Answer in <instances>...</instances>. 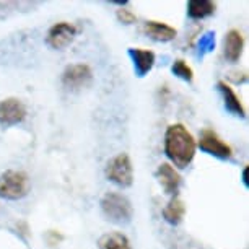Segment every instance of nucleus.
<instances>
[{
	"label": "nucleus",
	"mask_w": 249,
	"mask_h": 249,
	"mask_svg": "<svg viewBox=\"0 0 249 249\" xmlns=\"http://www.w3.org/2000/svg\"><path fill=\"white\" fill-rule=\"evenodd\" d=\"M158 182L161 184V187L164 189V192L170 196H176L178 191H179V186H181V176L179 173L175 170V166H171L170 163H161L158 166L157 173Z\"/></svg>",
	"instance_id": "9"
},
{
	"label": "nucleus",
	"mask_w": 249,
	"mask_h": 249,
	"mask_svg": "<svg viewBox=\"0 0 249 249\" xmlns=\"http://www.w3.org/2000/svg\"><path fill=\"white\" fill-rule=\"evenodd\" d=\"M197 145H199V148L202 152L212 155V157L220 158V160H228V158H231V155H233L231 147L212 129H202L199 143Z\"/></svg>",
	"instance_id": "5"
},
{
	"label": "nucleus",
	"mask_w": 249,
	"mask_h": 249,
	"mask_svg": "<svg viewBox=\"0 0 249 249\" xmlns=\"http://www.w3.org/2000/svg\"><path fill=\"white\" fill-rule=\"evenodd\" d=\"M26 106L18 98H5L0 101V124L15 125L25 121Z\"/></svg>",
	"instance_id": "7"
},
{
	"label": "nucleus",
	"mask_w": 249,
	"mask_h": 249,
	"mask_svg": "<svg viewBox=\"0 0 249 249\" xmlns=\"http://www.w3.org/2000/svg\"><path fill=\"white\" fill-rule=\"evenodd\" d=\"M244 48V37L238 30H230L225 36V44H223V54L227 60L230 62H238L239 57L243 54Z\"/></svg>",
	"instance_id": "11"
},
{
	"label": "nucleus",
	"mask_w": 249,
	"mask_h": 249,
	"mask_svg": "<svg viewBox=\"0 0 249 249\" xmlns=\"http://www.w3.org/2000/svg\"><path fill=\"white\" fill-rule=\"evenodd\" d=\"M93 70L87 64H72L62 73V85L69 90H80L91 83Z\"/></svg>",
	"instance_id": "6"
},
{
	"label": "nucleus",
	"mask_w": 249,
	"mask_h": 249,
	"mask_svg": "<svg viewBox=\"0 0 249 249\" xmlns=\"http://www.w3.org/2000/svg\"><path fill=\"white\" fill-rule=\"evenodd\" d=\"M243 182H244V186L248 187V166H244V170H243Z\"/></svg>",
	"instance_id": "21"
},
{
	"label": "nucleus",
	"mask_w": 249,
	"mask_h": 249,
	"mask_svg": "<svg viewBox=\"0 0 249 249\" xmlns=\"http://www.w3.org/2000/svg\"><path fill=\"white\" fill-rule=\"evenodd\" d=\"M171 70H173V73H175L178 78L184 80V82H192V78H194V70H192L191 65L187 64L186 60H182V59L175 60Z\"/></svg>",
	"instance_id": "17"
},
{
	"label": "nucleus",
	"mask_w": 249,
	"mask_h": 249,
	"mask_svg": "<svg viewBox=\"0 0 249 249\" xmlns=\"http://www.w3.org/2000/svg\"><path fill=\"white\" fill-rule=\"evenodd\" d=\"M116 17H117V20L121 23H124V25H132V23H135V20H137L135 13L125 7H121L119 10L116 12Z\"/></svg>",
	"instance_id": "19"
},
{
	"label": "nucleus",
	"mask_w": 249,
	"mask_h": 249,
	"mask_svg": "<svg viewBox=\"0 0 249 249\" xmlns=\"http://www.w3.org/2000/svg\"><path fill=\"white\" fill-rule=\"evenodd\" d=\"M127 55L130 57L134 64V70L137 73V77H145L155 65V53L148 49H139V48H130L127 51Z\"/></svg>",
	"instance_id": "10"
},
{
	"label": "nucleus",
	"mask_w": 249,
	"mask_h": 249,
	"mask_svg": "<svg viewBox=\"0 0 249 249\" xmlns=\"http://www.w3.org/2000/svg\"><path fill=\"white\" fill-rule=\"evenodd\" d=\"M101 210L111 222L116 223H127L134 213L130 200L119 192H107L103 196Z\"/></svg>",
	"instance_id": "3"
},
{
	"label": "nucleus",
	"mask_w": 249,
	"mask_h": 249,
	"mask_svg": "<svg viewBox=\"0 0 249 249\" xmlns=\"http://www.w3.org/2000/svg\"><path fill=\"white\" fill-rule=\"evenodd\" d=\"M98 246H100V249H132L129 238L119 231L103 234L100 241H98Z\"/></svg>",
	"instance_id": "16"
},
{
	"label": "nucleus",
	"mask_w": 249,
	"mask_h": 249,
	"mask_svg": "<svg viewBox=\"0 0 249 249\" xmlns=\"http://www.w3.org/2000/svg\"><path fill=\"white\" fill-rule=\"evenodd\" d=\"M215 10H217V3L212 0H191L187 3V15L192 20H204L213 15Z\"/></svg>",
	"instance_id": "15"
},
{
	"label": "nucleus",
	"mask_w": 249,
	"mask_h": 249,
	"mask_svg": "<svg viewBox=\"0 0 249 249\" xmlns=\"http://www.w3.org/2000/svg\"><path fill=\"white\" fill-rule=\"evenodd\" d=\"M143 31L147 33V36H150L155 41H161V43H168V41H173L178 36L176 28H173L170 25L163 21H155L150 20L145 23Z\"/></svg>",
	"instance_id": "13"
},
{
	"label": "nucleus",
	"mask_w": 249,
	"mask_h": 249,
	"mask_svg": "<svg viewBox=\"0 0 249 249\" xmlns=\"http://www.w3.org/2000/svg\"><path fill=\"white\" fill-rule=\"evenodd\" d=\"M44 238H46V241H48L49 246H55V244H59L60 241H64V234H60L59 231H55V230H49V231H46Z\"/></svg>",
	"instance_id": "20"
},
{
	"label": "nucleus",
	"mask_w": 249,
	"mask_h": 249,
	"mask_svg": "<svg viewBox=\"0 0 249 249\" xmlns=\"http://www.w3.org/2000/svg\"><path fill=\"white\" fill-rule=\"evenodd\" d=\"M186 215V204L178 196H173L163 209V218L170 225H179Z\"/></svg>",
	"instance_id": "14"
},
{
	"label": "nucleus",
	"mask_w": 249,
	"mask_h": 249,
	"mask_svg": "<svg viewBox=\"0 0 249 249\" xmlns=\"http://www.w3.org/2000/svg\"><path fill=\"white\" fill-rule=\"evenodd\" d=\"M75 36H77V28H75V25L69 21L55 23L48 31V44L53 49H64L72 43Z\"/></svg>",
	"instance_id": "8"
},
{
	"label": "nucleus",
	"mask_w": 249,
	"mask_h": 249,
	"mask_svg": "<svg viewBox=\"0 0 249 249\" xmlns=\"http://www.w3.org/2000/svg\"><path fill=\"white\" fill-rule=\"evenodd\" d=\"M220 93H222L223 96V101H225V107L231 112V114L238 116V117H246V109H244L241 100H239V96L234 93V90L230 85H227V82H223V80H220L217 83Z\"/></svg>",
	"instance_id": "12"
},
{
	"label": "nucleus",
	"mask_w": 249,
	"mask_h": 249,
	"mask_svg": "<svg viewBox=\"0 0 249 249\" xmlns=\"http://www.w3.org/2000/svg\"><path fill=\"white\" fill-rule=\"evenodd\" d=\"M197 143L184 124H171L164 132V155L178 168H187L196 157Z\"/></svg>",
	"instance_id": "1"
},
{
	"label": "nucleus",
	"mask_w": 249,
	"mask_h": 249,
	"mask_svg": "<svg viewBox=\"0 0 249 249\" xmlns=\"http://www.w3.org/2000/svg\"><path fill=\"white\" fill-rule=\"evenodd\" d=\"M30 178L25 171L7 170L0 175V197L7 200H20L30 192Z\"/></svg>",
	"instance_id": "2"
},
{
	"label": "nucleus",
	"mask_w": 249,
	"mask_h": 249,
	"mask_svg": "<svg viewBox=\"0 0 249 249\" xmlns=\"http://www.w3.org/2000/svg\"><path fill=\"white\" fill-rule=\"evenodd\" d=\"M106 178L121 187H129L134 182V166L127 153H119L107 163Z\"/></svg>",
	"instance_id": "4"
},
{
	"label": "nucleus",
	"mask_w": 249,
	"mask_h": 249,
	"mask_svg": "<svg viewBox=\"0 0 249 249\" xmlns=\"http://www.w3.org/2000/svg\"><path fill=\"white\" fill-rule=\"evenodd\" d=\"M213 49H215V33L209 31V33H205L204 36H200V39H199V54L205 55V54L212 53Z\"/></svg>",
	"instance_id": "18"
}]
</instances>
